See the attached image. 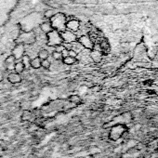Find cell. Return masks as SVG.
<instances>
[{
    "label": "cell",
    "mask_w": 158,
    "mask_h": 158,
    "mask_svg": "<svg viewBox=\"0 0 158 158\" xmlns=\"http://www.w3.org/2000/svg\"><path fill=\"white\" fill-rule=\"evenodd\" d=\"M31 67L33 69H39V68H41V60L38 57L31 60Z\"/></svg>",
    "instance_id": "9a60e30c"
},
{
    "label": "cell",
    "mask_w": 158,
    "mask_h": 158,
    "mask_svg": "<svg viewBox=\"0 0 158 158\" xmlns=\"http://www.w3.org/2000/svg\"><path fill=\"white\" fill-rule=\"evenodd\" d=\"M51 66V62L49 61V60H44V61H41V67L44 68V69H49Z\"/></svg>",
    "instance_id": "7402d4cb"
},
{
    "label": "cell",
    "mask_w": 158,
    "mask_h": 158,
    "mask_svg": "<svg viewBox=\"0 0 158 158\" xmlns=\"http://www.w3.org/2000/svg\"><path fill=\"white\" fill-rule=\"evenodd\" d=\"M22 78L21 74H19V73H11L7 75V81L11 84H19L22 82Z\"/></svg>",
    "instance_id": "30bf717a"
},
{
    "label": "cell",
    "mask_w": 158,
    "mask_h": 158,
    "mask_svg": "<svg viewBox=\"0 0 158 158\" xmlns=\"http://www.w3.org/2000/svg\"><path fill=\"white\" fill-rule=\"evenodd\" d=\"M80 27V22L76 19H73V20H69L66 22V30L71 31L73 33H75L79 30Z\"/></svg>",
    "instance_id": "9c48e42d"
},
{
    "label": "cell",
    "mask_w": 158,
    "mask_h": 158,
    "mask_svg": "<svg viewBox=\"0 0 158 158\" xmlns=\"http://www.w3.org/2000/svg\"><path fill=\"white\" fill-rule=\"evenodd\" d=\"M62 62L64 64H66V65H73L74 63L77 62V60H76V58H72V57L68 56L67 58L62 59Z\"/></svg>",
    "instance_id": "2e32d148"
},
{
    "label": "cell",
    "mask_w": 158,
    "mask_h": 158,
    "mask_svg": "<svg viewBox=\"0 0 158 158\" xmlns=\"http://www.w3.org/2000/svg\"><path fill=\"white\" fill-rule=\"evenodd\" d=\"M56 13H57V12H56L55 10H53V9H48V10H47L46 12L44 13V17H45V18L49 19V20H50V19L52 18V17L54 16Z\"/></svg>",
    "instance_id": "44dd1931"
},
{
    "label": "cell",
    "mask_w": 158,
    "mask_h": 158,
    "mask_svg": "<svg viewBox=\"0 0 158 158\" xmlns=\"http://www.w3.org/2000/svg\"><path fill=\"white\" fill-rule=\"evenodd\" d=\"M61 36L63 40V43H70V44H73V42H76L77 41V36L76 35L71 32V31L65 30L61 33Z\"/></svg>",
    "instance_id": "8992f818"
},
{
    "label": "cell",
    "mask_w": 158,
    "mask_h": 158,
    "mask_svg": "<svg viewBox=\"0 0 158 158\" xmlns=\"http://www.w3.org/2000/svg\"><path fill=\"white\" fill-rule=\"evenodd\" d=\"M21 61L22 62V64L24 65L25 69H29L31 68V58L28 55H23V57L22 58Z\"/></svg>",
    "instance_id": "5bb4252c"
},
{
    "label": "cell",
    "mask_w": 158,
    "mask_h": 158,
    "mask_svg": "<svg viewBox=\"0 0 158 158\" xmlns=\"http://www.w3.org/2000/svg\"><path fill=\"white\" fill-rule=\"evenodd\" d=\"M77 42L86 49L92 50L94 48V44L92 42V40L90 39V37L87 36H81L79 38H77Z\"/></svg>",
    "instance_id": "52a82bcc"
},
{
    "label": "cell",
    "mask_w": 158,
    "mask_h": 158,
    "mask_svg": "<svg viewBox=\"0 0 158 158\" xmlns=\"http://www.w3.org/2000/svg\"><path fill=\"white\" fill-rule=\"evenodd\" d=\"M90 58L94 61H100L101 59V55L100 52H98L96 50H92L91 53H90Z\"/></svg>",
    "instance_id": "d6986e66"
},
{
    "label": "cell",
    "mask_w": 158,
    "mask_h": 158,
    "mask_svg": "<svg viewBox=\"0 0 158 158\" xmlns=\"http://www.w3.org/2000/svg\"><path fill=\"white\" fill-rule=\"evenodd\" d=\"M3 79H4V76H3V74L1 73V74H0V82H2V81H3Z\"/></svg>",
    "instance_id": "f1b7e54d"
},
{
    "label": "cell",
    "mask_w": 158,
    "mask_h": 158,
    "mask_svg": "<svg viewBox=\"0 0 158 158\" xmlns=\"http://www.w3.org/2000/svg\"><path fill=\"white\" fill-rule=\"evenodd\" d=\"M100 89H101V87H100V86H93V87H91V90H92V91H94V92L99 91Z\"/></svg>",
    "instance_id": "83f0119b"
},
{
    "label": "cell",
    "mask_w": 158,
    "mask_h": 158,
    "mask_svg": "<svg viewBox=\"0 0 158 158\" xmlns=\"http://www.w3.org/2000/svg\"><path fill=\"white\" fill-rule=\"evenodd\" d=\"M66 16L61 12H57L52 18L50 19V24L52 26L53 30H56L58 32H63L66 30V22H67Z\"/></svg>",
    "instance_id": "3957f363"
},
{
    "label": "cell",
    "mask_w": 158,
    "mask_h": 158,
    "mask_svg": "<svg viewBox=\"0 0 158 158\" xmlns=\"http://www.w3.org/2000/svg\"><path fill=\"white\" fill-rule=\"evenodd\" d=\"M77 55H78V53H77V52H75L73 49L69 50V56H70V57H72V58H76V57H77Z\"/></svg>",
    "instance_id": "484cf974"
},
{
    "label": "cell",
    "mask_w": 158,
    "mask_h": 158,
    "mask_svg": "<svg viewBox=\"0 0 158 158\" xmlns=\"http://www.w3.org/2000/svg\"><path fill=\"white\" fill-rule=\"evenodd\" d=\"M69 56V51L66 50V49H64L62 52H61V57H62V59H64V58H67Z\"/></svg>",
    "instance_id": "4316f807"
},
{
    "label": "cell",
    "mask_w": 158,
    "mask_h": 158,
    "mask_svg": "<svg viewBox=\"0 0 158 158\" xmlns=\"http://www.w3.org/2000/svg\"><path fill=\"white\" fill-rule=\"evenodd\" d=\"M52 58L54 59V60H56V61H59V60H61V59H62V57H61V53H60V52H57V51H53L52 52Z\"/></svg>",
    "instance_id": "603a6c76"
},
{
    "label": "cell",
    "mask_w": 158,
    "mask_h": 158,
    "mask_svg": "<svg viewBox=\"0 0 158 158\" xmlns=\"http://www.w3.org/2000/svg\"><path fill=\"white\" fill-rule=\"evenodd\" d=\"M24 70H25L24 65L22 64V61H18V62L15 63V66H14V73L21 74L22 73H23Z\"/></svg>",
    "instance_id": "4fadbf2b"
},
{
    "label": "cell",
    "mask_w": 158,
    "mask_h": 158,
    "mask_svg": "<svg viewBox=\"0 0 158 158\" xmlns=\"http://www.w3.org/2000/svg\"><path fill=\"white\" fill-rule=\"evenodd\" d=\"M18 4L19 0H0V27L9 21Z\"/></svg>",
    "instance_id": "7a4b0ae2"
},
{
    "label": "cell",
    "mask_w": 158,
    "mask_h": 158,
    "mask_svg": "<svg viewBox=\"0 0 158 158\" xmlns=\"http://www.w3.org/2000/svg\"><path fill=\"white\" fill-rule=\"evenodd\" d=\"M17 44H22V45H33L36 41V35L34 31L32 32H22L19 34L16 37Z\"/></svg>",
    "instance_id": "277c9868"
},
{
    "label": "cell",
    "mask_w": 158,
    "mask_h": 158,
    "mask_svg": "<svg viewBox=\"0 0 158 158\" xmlns=\"http://www.w3.org/2000/svg\"><path fill=\"white\" fill-rule=\"evenodd\" d=\"M49 51L46 50V49H41L39 52H38V58L41 60V61H44V60H48L49 58Z\"/></svg>",
    "instance_id": "e0dca14e"
},
{
    "label": "cell",
    "mask_w": 158,
    "mask_h": 158,
    "mask_svg": "<svg viewBox=\"0 0 158 158\" xmlns=\"http://www.w3.org/2000/svg\"><path fill=\"white\" fill-rule=\"evenodd\" d=\"M63 40L61 36V33L56 30H52L47 34V46L49 47H57L62 45Z\"/></svg>",
    "instance_id": "5b68a950"
},
{
    "label": "cell",
    "mask_w": 158,
    "mask_h": 158,
    "mask_svg": "<svg viewBox=\"0 0 158 158\" xmlns=\"http://www.w3.org/2000/svg\"><path fill=\"white\" fill-rule=\"evenodd\" d=\"M62 45H63V47H64V49H66V50H71V49H73V44H70V43H62Z\"/></svg>",
    "instance_id": "cb8c5ba5"
},
{
    "label": "cell",
    "mask_w": 158,
    "mask_h": 158,
    "mask_svg": "<svg viewBox=\"0 0 158 158\" xmlns=\"http://www.w3.org/2000/svg\"><path fill=\"white\" fill-rule=\"evenodd\" d=\"M44 18L45 17L43 14L37 11H34L21 19L18 24L20 25L22 32H32L45 22Z\"/></svg>",
    "instance_id": "6da1fadb"
},
{
    "label": "cell",
    "mask_w": 158,
    "mask_h": 158,
    "mask_svg": "<svg viewBox=\"0 0 158 158\" xmlns=\"http://www.w3.org/2000/svg\"><path fill=\"white\" fill-rule=\"evenodd\" d=\"M22 119L25 120V121H33L34 115H33V114L30 113V112H25L24 114H23V115H22Z\"/></svg>",
    "instance_id": "ffe728a7"
},
{
    "label": "cell",
    "mask_w": 158,
    "mask_h": 158,
    "mask_svg": "<svg viewBox=\"0 0 158 158\" xmlns=\"http://www.w3.org/2000/svg\"><path fill=\"white\" fill-rule=\"evenodd\" d=\"M15 63H16V60H15V58L13 57L12 55L8 56L6 60H5V64H6L7 69L9 70V71H12V70L14 71Z\"/></svg>",
    "instance_id": "8fae6325"
},
{
    "label": "cell",
    "mask_w": 158,
    "mask_h": 158,
    "mask_svg": "<svg viewBox=\"0 0 158 158\" xmlns=\"http://www.w3.org/2000/svg\"><path fill=\"white\" fill-rule=\"evenodd\" d=\"M39 27H40L41 31H42L43 33H45L46 35L49 34V32H51V31L53 30V28H52V26H51V24H50L49 22H42V23L40 24Z\"/></svg>",
    "instance_id": "7c38bea8"
},
{
    "label": "cell",
    "mask_w": 158,
    "mask_h": 158,
    "mask_svg": "<svg viewBox=\"0 0 158 158\" xmlns=\"http://www.w3.org/2000/svg\"><path fill=\"white\" fill-rule=\"evenodd\" d=\"M25 52L24 45L22 44H17L15 46V48L12 49V56L15 58V60H22V58L23 57Z\"/></svg>",
    "instance_id": "ba28073f"
},
{
    "label": "cell",
    "mask_w": 158,
    "mask_h": 158,
    "mask_svg": "<svg viewBox=\"0 0 158 158\" xmlns=\"http://www.w3.org/2000/svg\"><path fill=\"white\" fill-rule=\"evenodd\" d=\"M64 47H63V45H60V46H57V47H55V51H57V52H60L61 53L63 50H64Z\"/></svg>",
    "instance_id": "d4e9b609"
},
{
    "label": "cell",
    "mask_w": 158,
    "mask_h": 158,
    "mask_svg": "<svg viewBox=\"0 0 158 158\" xmlns=\"http://www.w3.org/2000/svg\"><path fill=\"white\" fill-rule=\"evenodd\" d=\"M69 101H71L73 104L77 105V104H80L82 102V100H81V98L79 97L78 95H72V96L69 97Z\"/></svg>",
    "instance_id": "ac0fdd59"
}]
</instances>
